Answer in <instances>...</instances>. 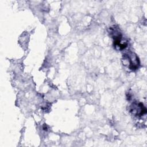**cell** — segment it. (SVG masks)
<instances>
[{
    "label": "cell",
    "instance_id": "1",
    "mask_svg": "<svg viewBox=\"0 0 147 147\" xmlns=\"http://www.w3.org/2000/svg\"><path fill=\"white\" fill-rule=\"evenodd\" d=\"M133 53H131V54H125L122 59L124 61V65L132 70L137 69L140 64L138 57L136 55H133Z\"/></svg>",
    "mask_w": 147,
    "mask_h": 147
},
{
    "label": "cell",
    "instance_id": "2",
    "mask_svg": "<svg viewBox=\"0 0 147 147\" xmlns=\"http://www.w3.org/2000/svg\"><path fill=\"white\" fill-rule=\"evenodd\" d=\"M131 111L133 114L141 116L146 113V109L142 103H139L136 105H133L131 109Z\"/></svg>",
    "mask_w": 147,
    "mask_h": 147
}]
</instances>
